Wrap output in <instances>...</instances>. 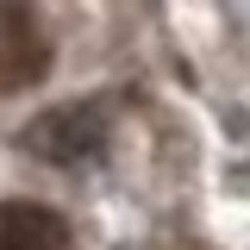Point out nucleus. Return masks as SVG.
I'll return each instance as SVG.
<instances>
[{
    "instance_id": "1",
    "label": "nucleus",
    "mask_w": 250,
    "mask_h": 250,
    "mask_svg": "<svg viewBox=\"0 0 250 250\" xmlns=\"http://www.w3.org/2000/svg\"><path fill=\"white\" fill-rule=\"evenodd\" d=\"M106 131H113V119H106L100 100H69V106H50L31 125H19L13 144L38 163H50V169H75V163H94L106 150Z\"/></svg>"
},
{
    "instance_id": "2",
    "label": "nucleus",
    "mask_w": 250,
    "mask_h": 250,
    "mask_svg": "<svg viewBox=\"0 0 250 250\" xmlns=\"http://www.w3.org/2000/svg\"><path fill=\"white\" fill-rule=\"evenodd\" d=\"M44 31L31 19L25 0H6L0 6V88H31L44 75Z\"/></svg>"
},
{
    "instance_id": "3",
    "label": "nucleus",
    "mask_w": 250,
    "mask_h": 250,
    "mask_svg": "<svg viewBox=\"0 0 250 250\" xmlns=\"http://www.w3.org/2000/svg\"><path fill=\"white\" fill-rule=\"evenodd\" d=\"M0 250H69V219L44 200H0Z\"/></svg>"
}]
</instances>
